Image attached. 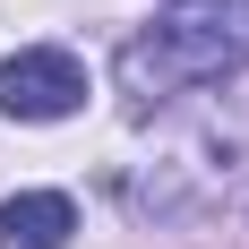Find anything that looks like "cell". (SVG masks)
<instances>
[{
  "instance_id": "6da1fadb",
  "label": "cell",
  "mask_w": 249,
  "mask_h": 249,
  "mask_svg": "<svg viewBox=\"0 0 249 249\" xmlns=\"http://www.w3.org/2000/svg\"><path fill=\"white\" fill-rule=\"evenodd\" d=\"M249 69V0H163L121 43V95L172 103Z\"/></svg>"
},
{
  "instance_id": "7a4b0ae2",
  "label": "cell",
  "mask_w": 249,
  "mask_h": 249,
  "mask_svg": "<svg viewBox=\"0 0 249 249\" xmlns=\"http://www.w3.org/2000/svg\"><path fill=\"white\" fill-rule=\"evenodd\" d=\"M77 103H86L77 52L35 43V52H18V60H0V112H9V121H69Z\"/></svg>"
},
{
  "instance_id": "3957f363",
  "label": "cell",
  "mask_w": 249,
  "mask_h": 249,
  "mask_svg": "<svg viewBox=\"0 0 249 249\" xmlns=\"http://www.w3.org/2000/svg\"><path fill=\"white\" fill-rule=\"evenodd\" d=\"M77 206L60 189H26V198H0V249H69Z\"/></svg>"
}]
</instances>
